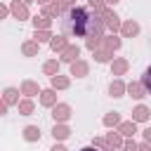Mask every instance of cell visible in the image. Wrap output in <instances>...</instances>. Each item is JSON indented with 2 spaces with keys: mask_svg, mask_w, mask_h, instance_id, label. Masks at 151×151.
<instances>
[{
  "mask_svg": "<svg viewBox=\"0 0 151 151\" xmlns=\"http://www.w3.org/2000/svg\"><path fill=\"white\" fill-rule=\"evenodd\" d=\"M61 31L71 38H87L92 33V14L87 7H71L61 17Z\"/></svg>",
  "mask_w": 151,
  "mask_h": 151,
  "instance_id": "1",
  "label": "cell"
},
{
  "mask_svg": "<svg viewBox=\"0 0 151 151\" xmlns=\"http://www.w3.org/2000/svg\"><path fill=\"white\" fill-rule=\"evenodd\" d=\"M80 151H97L94 146H85V149H80Z\"/></svg>",
  "mask_w": 151,
  "mask_h": 151,
  "instance_id": "2",
  "label": "cell"
}]
</instances>
